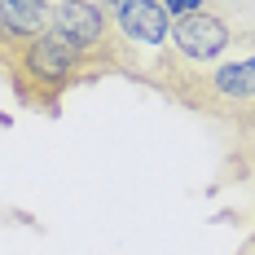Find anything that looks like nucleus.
Segmentation results:
<instances>
[{
    "label": "nucleus",
    "instance_id": "0eeeda50",
    "mask_svg": "<svg viewBox=\"0 0 255 255\" xmlns=\"http://www.w3.org/2000/svg\"><path fill=\"white\" fill-rule=\"evenodd\" d=\"M163 4H167L172 18H185V13H198L203 9V0H163Z\"/></svg>",
    "mask_w": 255,
    "mask_h": 255
},
{
    "label": "nucleus",
    "instance_id": "7ed1b4c3",
    "mask_svg": "<svg viewBox=\"0 0 255 255\" xmlns=\"http://www.w3.org/2000/svg\"><path fill=\"white\" fill-rule=\"evenodd\" d=\"M172 49L185 57V62H216L220 53L233 44V31L225 18L216 13H185V18H172Z\"/></svg>",
    "mask_w": 255,
    "mask_h": 255
},
{
    "label": "nucleus",
    "instance_id": "f257e3e1",
    "mask_svg": "<svg viewBox=\"0 0 255 255\" xmlns=\"http://www.w3.org/2000/svg\"><path fill=\"white\" fill-rule=\"evenodd\" d=\"M0 40L13 44L22 79H35L40 88H66V84L84 71V57H79L53 26L44 35H35V40H9V35H0Z\"/></svg>",
    "mask_w": 255,
    "mask_h": 255
},
{
    "label": "nucleus",
    "instance_id": "f03ea898",
    "mask_svg": "<svg viewBox=\"0 0 255 255\" xmlns=\"http://www.w3.org/2000/svg\"><path fill=\"white\" fill-rule=\"evenodd\" d=\"M53 31L84 57V66L93 57L115 62L110 53V18L97 0H53Z\"/></svg>",
    "mask_w": 255,
    "mask_h": 255
},
{
    "label": "nucleus",
    "instance_id": "20e7f679",
    "mask_svg": "<svg viewBox=\"0 0 255 255\" xmlns=\"http://www.w3.org/2000/svg\"><path fill=\"white\" fill-rule=\"evenodd\" d=\"M115 22H119V31L128 40L150 44V49L167 44V35H172V13H167L163 0H124L115 9Z\"/></svg>",
    "mask_w": 255,
    "mask_h": 255
},
{
    "label": "nucleus",
    "instance_id": "6e6552de",
    "mask_svg": "<svg viewBox=\"0 0 255 255\" xmlns=\"http://www.w3.org/2000/svg\"><path fill=\"white\" fill-rule=\"evenodd\" d=\"M97 4H102V9H119L124 0H97Z\"/></svg>",
    "mask_w": 255,
    "mask_h": 255
},
{
    "label": "nucleus",
    "instance_id": "39448f33",
    "mask_svg": "<svg viewBox=\"0 0 255 255\" xmlns=\"http://www.w3.org/2000/svg\"><path fill=\"white\" fill-rule=\"evenodd\" d=\"M198 84L216 102H255V57H247V62H220L216 71L198 75Z\"/></svg>",
    "mask_w": 255,
    "mask_h": 255
},
{
    "label": "nucleus",
    "instance_id": "423d86ee",
    "mask_svg": "<svg viewBox=\"0 0 255 255\" xmlns=\"http://www.w3.org/2000/svg\"><path fill=\"white\" fill-rule=\"evenodd\" d=\"M53 26V0H0V35L35 40Z\"/></svg>",
    "mask_w": 255,
    "mask_h": 255
}]
</instances>
